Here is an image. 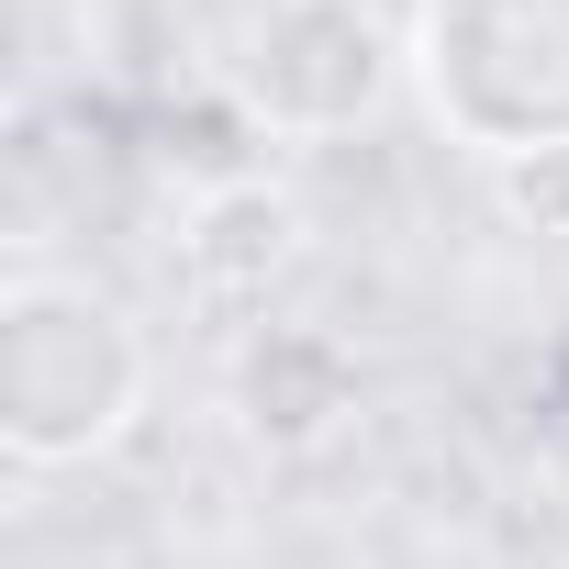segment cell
Instances as JSON below:
<instances>
[{
	"label": "cell",
	"mask_w": 569,
	"mask_h": 569,
	"mask_svg": "<svg viewBox=\"0 0 569 569\" xmlns=\"http://www.w3.org/2000/svg\"><path fill=\"white\" fill-rule=\"evenodd\" d=\"M157 347L146 325L79 268H12L0 279V458L23 480L90 469L146 425Z\"/></svg>",
	"instance_id": "1"
},
{
	"label": "cell",
	"mask_w": 569,
	"mask_h": 569,
	"mask_svg": "<svg viewBox=\"0 0 569 569\" xmlns=\"http://www.w3.org/2000/svg\"><path fill=\"white\" fill-rule=\"evenodd\" d=\"M413 101L480 168L569 157V0H413Z\"/></svg>",
	"instance_id": "2"
},
{
	"label": "cell",
	"mask_w": 569,
	"mask_h": 569,
	"mask_svg": "<svg viewBox=\"0 0 569 569\" xmlns=\"http://www.w3.org/2000/svg\"><path fill=\"white\" fill-rule=\"evenodd\" d=\"M223 90L268 146H336L413 90V23H391L380 0H257Z\"/></svg>",
	"instance_id": "3"
},
{
	"label": "cell",
	"mask_w": 569,
	"mask_h": 569,
	"mask_svg": "<svg viewBox=\"0 0 569 569\" xmlns=\"http://www.w3.org/2000/svg\"><path fill=\"white\" fill-rule=\"evenodd\" d=\"M223 413L257 458H325L347 425H358V358L336 325H302V313H268L234 336L223 358Z\"/></svg>",
	"instance_id": "4"
},
{
	"label": "cell",
	"mask_w": 569,
	"mask_h": 569,
	"mask_svg": "<svg viewBox=\"0 0 569 569\" xmlns=\"http://www.w3.org/2000/svg\"><path fill=\"white\" fill-rule=\"evenodd\" d=\"M302 257H313V212H302V190H279V179L212 190L179 223V279L212 313H268L302 279Z\"/></svg>",
	"instance_id": "5"
},
{
	"label": "cell",
	"mask_w": 569,
	"mask_h": 569,
	"mask_svg": "<svg viewBox=\"0 0 569 569\" xmlns=\"http://www.w3.org/2000/svg\"><path fill=\"white\" fill-rule=\"evenodd\" d=\"M157 168L190 190V201H212V190H246V179H268V134H257V112L212 79V90H190L168 123H157Z\"/></svg>",
	"instance_id": "6"
},
{
	"label": "cell",
	"mask_w": 569,
	"mask_h": 569,
	"mask_svg": "<svg viewBox=\"0 0 569 569\" xmlns=\"http://www.w3.org/2000/svg\"><path fill=\"white\" fill-rule=\"evenodd\" d=\"M491 201H502L525 234H569V157H525V168H491Z\"/></svg>",
	"instance_id": "7"
},
{
	"label": "cell",
	"mask_w": 569,
	"mask_h": 569,
	"mask_svg": "<svg viewBox=\"0 0 569 569\" xmlns=\"http://www.w3.org/2000/svg\"><path fill=\"white\" fill-rule=\"evenodd\" d=\"M547 491H558V513H569V436H558V458H547Z\"/></svg>",
	"instance_id": "8"
}]
</instances>
